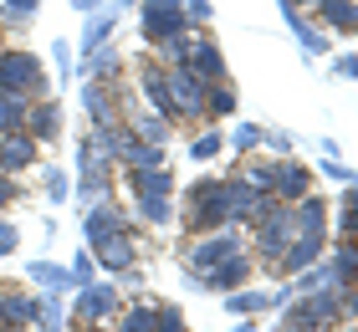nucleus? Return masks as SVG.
I'll return each mask as SVG.
<instances>
[{
	"label": "nucleus",
	"instance_id": "nucleus-49",
	"mask_svg": "<svg viewBox=\"0 0 358 332\" xmlns=\"http://www.w3.org/2000/svg\"><path fill=\"white\" fill-rule=\"evenodd\" d=\"M343 312L358 322V287H348V291H343Z\"/></svg>",
	"mask_w": 358,
	"mask_h": 332
},
{
	"label": "nucleus",
	"instance_id": "nucleus-22",
	"mask_svg": "<svg viewBox=\"0 0 358 332\" xmlns=\"http://www.w3.org/2000/svg\"><path fill=\"white\" fill-rule=\"evenodd\" d=\"M118 230H123V220H118V210H113V205H87V245L118 236Z\"/></svg>",
	"mask_w": 358,
	"mask_h": 332
},
{
	"label": "nucleus",
	"instance_id": "nucleus-40",
	"mask_svg": "<svg viewBox=\"0 0 358 332\" xmlns=\"http://www.w3.org/2000/svg\"><path fill=\"white\" fill-rule=\"evenodd\" d=\"M97 281V261H92V251H83L72 261V287H92Z\"/></svg>",
	"mask_w": 358,
	"mask_h": 332
},
{
	"label": "nucleus",
	"instance_id": "nucleus-32",
	"mask_svg": "<svg viewBox=\"0 0 358 332\" xmlns=\"http://www.w3.org/2000/svg\"><path fill=\"white\" fill-rule=\"evenodd\" d=\"M159 317H154V307H128L123 317H118V332H154Z\"/></svg>",
	"mask_w": 358,
	"mask_h": 332
},
{
	"label": "nucleus",
	"instance_id": "nucleus-38",
	"mask_svg": "<svg viewBox=\"0 0 358 332\" xmlns=\"http://www.w3.org/2000/svg\"><path fill=\"white\" fill-rule=\"evenodd\" d=\"M36 10H41V0H6V6H0V15H6L10 26H21V21H36Z\"/></svg>",
	"mask_w": 358,
	"mask_h": 332
},
{
	"label": "nucleus",
	"instance_id": "nucleus-48",
	"mask_svg": "<svg viewBox=\"0 0 358 332\" xmlns=\"http://www.w3.org/2000/svg\"><path fill=\"white\" fill-rule=\"evenodd\" d=\"M343 236L358 240V210H343Z\"/></svg>",
	"mask_w": 358,
	"mask_h": 332
},
{
	"label": "nucleus",
	"instance_id": "nucleus-15",
	"mask_svg": "<svg viewBox=\"0 0 358 332\" xmlns=\"http://www.w3.org/2000/svg\"><path fill=\"white\" fill-rule=\"evenodd\" d=\"M26 281H36L46 296L77 291V287H72V266H57V261H31V266H26Z\"/></svg>",
	"mask_w": 358,
	"mask_h": 332
},
{
	"label": "nucleus",
	"instance_id": "nucleus-3",
	"mask_svg": "<svg viewBox=\"0 0 358 332\" xmlns=\"http://www.w3.org/2000/svg\"><path fill=\"white\" fill-rule=\"evenodd\" d=\"M143 6V41H169V36H179V31H189V15H185V6L179 0H138Z\"/></svg>",
	"mask_w": 358,
	"mask_h": 332
},
{
	"label": "nucleus",
	"instance_id": "nucleus-52",
	"mask_svg": "<svg viewBox=\"0 0 358 332\" xmlns=\"http://www.w3.org/2000/svg\"><path fill=\"white\" fill-rule=\"evenodd\" d=\"M282 6H307V0H282Z\"/></svg>",
	"mask_w": 358,
	"mask_h": 332
},
{
	"label": "nucleus",
	"instance_id": "nucleus-24",
	"mask_svg": "<svg viewBox=\"0 0 358 332\" xmlns=\"http://www.w3.org/2000/svg\"><path fill=\"white\" fill-rule=\"evenodd\" d=\"M174 189V174H169V164H159V169H134V194H169Z\"/></svg>",
	"mask_w": 358,
	"mask_h": 332
},
{
	"label": "nucleus",
	"instance_id": "nucleus-14",
	"mask_svg": "<svg viewBox=\"0 0 358 332\" xmlns=\"http://www.w3.org/2000/svg\"><path fill=\"white\" fill-rule=\"evenodd\" d=\"M26 133H31L36 143H52V138H62V108L52 103V97H36V103H31Z\"/></svg>",
	"mask_w": 358,
	"mask_h": 332
},
{
	"label": "nucleus",
	"instance_id": "nucleus-27",
	"mask_svg": "<svg viewBox=\"0 0 358 332\" xmlns=\"http://www.w3.org/2000/svg\"><path fill=\"white\" fill-rule=\"evenodd\" d=\"M225 307H231L236 317H256V312L271 307V291H225Z\"/></svg>",
	"mask_w": 358,
	"mask_h": 332
},
{
	"label": "nucleus",
	"instance_id": "nucleus-6",
	"mask_svg": "<svg viewBox=\"0 0 358 332\" xmlns=\"http://www.w3.org/2000/svg\"><path fill=\"white\" fill-rule=\"evenodd\" d=\"M231 256H241V236L236 230H205V236L189 245V271L200 276V271H210V266H220Z\"/></svg>",
	"mask_w": 358,
	"mask_h": 332
},
{
	"label": "nucleus",
	"instance_id": "nucleus-30",
	"mask_svg": "<svg viewBox=\"0 0 358 332\" xmlns=\"http://www.w3.org/2000/svg\"><path fill=\"white\" fill-rule=\"evenodd\" d=\"M138 215H143L149 225H169V220H174V199H169V194H143V199H138Z\"/></svg>",
	"mask_w": 358,
	"mask_h": 332
},
{
	"label": "nucleus",
	"instance_id": "nucleus-53",
	"mask_svg": "<svg viewBox=\"0 0 358 332\" xmlns=\"http://www.w3.org/2000/svg\"><path fill=\"white\" fill-rule=\"evenodd\" d=\"M123 6H138V0H118V10H123Z\"/></svg>",
	"mask_w": 358,
	"mask_h": 332
},
{
	"label": "nucleus",
	"instance_id": "nucleus-51",
	"mask_svg": "<svg viewBox=\"0 0 358 332\" xmlns=\"http://www.w3.org/2000/svg\"><path fill=\"white\" fill-rule=\"evenodd\" d=\"M231 332H262V327H231Z\"/></svg>",
	"mask_w": 358,
	"mask_h": 332
},
{
	"label": "nucleus",
	"instance_id": "nucleus-33",
	"mask_svg": "<svg viewBox=\"0 0 358 332\" xmlns=\"http://www.w3.org/2000/svg\"><path fill=\"white\" fill-rule=\"evenodd\" d=\"M164 46V57H169V66H185L189 62V52H194V31H179V36H169V41H159Z\"/></svg>",
	"mask_w": 358,
	"mask_h": 332
},
{
	"label": "nucleus",
	"instance_id": "nucleus-10",
	"mask_svg": "<svg viewBox=\"0 0 358 332\" xmlns=\"http://www.w3.org/2000/svg\"><path fill=\"white\" fill-rule=\"evenodd\" d=\"M41 317V296H31V291H0V322H6L10 332L15 327H36Z\"/></svg>",
	"mask_w": 358,
	"mask_h": 332
},
{
	"label": "nucleus",
	"instance_id": "nucleus-1",
	"mask_svg": "<svg viewBox=\"0 0 358 332\" xmlns=\"http://www.w3.org/2000/svg\"><path fill=\"white\" fill-rule=\"evenodd\" d=\"M292 236H297L292 205H282V199H266L262 215H256V245H262V266H282Z\"/></svg>",
	"mask_w": 358,
	"mask_h": 332
},
{
	"label": "nucleus",
	"instance_id": "nucleus-54",
	"mask_svg": "<svg viewBox=\"0 0 358 332\" xmlns=\"http://www.w3.org/2000/svg\"><path fill=\"white\" fill-rule=\"evenodd\" d=\"M0 332H10V327H6V322H0Z\"/></svg>",
	"mask_w": 358,
	"mask_h": 332
},
{
	"label": "nucleus",
	"instance_id": "nucleus-55",
	"mask_svg": "<svg viewBox=\"0 0 358 332\" xmlns=\"http://www.w3.org/2000/svg\"><path fill=\"white\" fill-rule=\"evenodd\" d=\"M348 332H358V327H348Z\"/></svg>",
	"mask_w": 358,
	"mask_h": 332
},
{
	"label": "nucleus",
	"instance_id": "nucleus-5",
	"mask_svg": "<svg viewBox=\"0 0 358 332\" xmlns=\"http://www.w3.org/2000/svg\"><path fill=\"white\" fill-rule=\"evenodd\" d=\"M169 97L179 113H189V118H205V103H210V82L200 72H189V66H169Z\"/></svg>",
	"mask_w": 358,
	"mask_h": 332
},
{
	"label": "nucleus",
	"instance_id": "nucleus-23",
	"mask_svg": "<svg viewBox=\"0 0 358 332\" xmlns=\"http://www.w3.org/2000/svg\"><path fill=\"white\" fill-rule=\"evenodd\" d=\"M31 118V97H15V92H0V133H21Z\"/></svg>",
	"mask_w": 358,
	"mask_h": 332
},
{
	"label": "nucleus",
	"instance_id": "nucleus-18",
	"mask_svg": "<svg viewBox=\"0 0 358 332\" xmlns=\"http://www.w3.org/2000/svg\"><path fill=\"white\" fill-rule=\"evenodd\" d=\"M189 72H200L205 82H225V57H220V46L210 41V36H194V52H189Z\"/></svg>",
	"mask_w": 358,
	"mask_h": 332
},
{
	"label": "nucleus",
	"instance_id": "nucleus-31",
	"mask_svg": "<svg viewBox=\"0 0 358 332\" xmlns=\"http://www.w3.org/2000/svg\"><path fill=\"white\" fill-rule=\"evenodd\" d=\"M123 164H134V169H159L164 164V148H154V143H128V154H123Z\"/></svg>",
	"mask_w": 358,
	"mask_h": 332
},
{
	"label": "nucleus",
	"instance_id": "nucleus-2",
	"mask_svg": "<svg viewBox=\"0 0 358 332\" xmlns=\"http://www.w3.org/2000/svg\"><path fill=\"white\" fill-rule=\"evenodd\" d=\"M0 92H15V97H46V72L31 52H0Z\"/></svg>",
	"mask_w": 358,
	"mask_h": 332
},
{
	"label": "nucleus",
	"instance_id": "nucleus-41",
	"mask_svg": "<svg viewBox=\"0 0 358 332\" xmlns=\"http://www.w3.org/2000/svg\"><path fill=\"white\" fill-rule=\"evenodd\" d=\"M154 317H159V327L154 332H185V312H179V307H154Z\"/></svg>",
	"mask_w": 358,
	"mask_h": 332
},
{
	"label": "nucleus",
	"instance_id": "nucleus-35",
	"mask_svg": "<svg viewBox=\"0 0 358 332\" xmlns=\"http://www.w3.org/2000/svg\"><path fill=\"white\" fill-rule=\"evenodd\" d=\"M67 194H72V179H67V169H46V199H52V205H67Z\"/></svg>",
	"mask_w": 358,
	"mask_h": 332
},
{
	"label": "nucleus",
	"instance_id": "nucleus-42",
	"mask_svg": "<svg viewBox=\"0 0 358 332\" xmlns=\"http://www.w3.org/2000/svg\"><path fill=\"white\" fill-rule=\"evenodd\" d=\"M52 62L62 66V77H67L72 66H77V57H72V46H67V41H52Z\"/></svg>",
	"mask_w": 358,
	"mask_h": 332
},
{
	"label": "nucleus",
	"instance_id": "nucleus-29",
	"mask_svg": "<svg viewBox=\"0 0 358 332\" xmlns=\"http://www.w3.org/2000/svg\"><path fill=\"white\" fill-rule=\"evenodd\" d=\"M231 113H236V87H231V82H210L205 118H231Z\"/></svg>",
	"mask_w": 358,
	"mask_h": 332
},
{
	"label": "nucleus",
	"instance_id": "nucleus-28",
	"mask_svg": "<svg viewBox=\"0 0 358 332\" xmlns=\"http://www.w3.org/2000/svg\"><path fill=\"white\" fill-rule=\"evenodd\" d=\"M134 138H138V143L164 148V138H169V118H159V113H143V118L134 123Z\"/></svg>",
	"mask_w": 358,
	"mask_h": 332
},
{
	"label": "nucleus",
	"instance_id": "nucleus-26",
	"mask_svg": "<svg viewBox=\"0 0 358 332\" xmlns=\"http://www.w3.org/2000/svg\"><path fill=\"white\" fill-rule=\"evenodd\" d=\"M328 271H333V287H338V291H348L353 281H358V251H353V245H343V251L328 261Z\"/></svg>",
	"mask_w": 358,
	"mask_h": 332
},
{
	"label": "nucleus",
	"instance_id": "nucleus-11",
	"mask_svg": "<svg viewBox=\"0 0 358 332\" xmlns=\"http://www.w3.org/2000/svg\"><path fill=\"white\" fill-rule=\"evenodd\" d=\"M246 276H251V261L246 256H231V261L200 271V287L205 291H241V287H246Z\"/></svg>",
	"mask_w": 358,
	"mask_h": 332
},
{
	"label": "nucleus",
	"instance_id": "nucleus-8",
	"mask_svg": "<svg viewBox=\"0 0 358 332\" xmlns=\"http://www.w3.org/2000/svg\"><path fill=\"white\" fill-rule=\"evenodd\" d=\"M266 199H271V194H262V189H256L246 174H241V179H231V185H225V220H256Z\"/></svg>",
	"mask_w": 358,
	"mask_h": 332
},
{
	"label": "nucleus",
	"instance_id": "nucleus-7",
	"mask_svg": "<svg viewBox=\"0 0 358 332\" xmlns=\"http://www.w3.org/2000/svg\"><path fill=\"white\" fill-rule=\"evenodd\" d=\"M302 194H313V169L297 159H276V174H271V199L282 205H297Z\"/></svg>",
	"mask_w": 358,
	"mask_h": 332
},
{
	"label": "nucleus",
	"instance_id": "nucleus-16",
	"mask_svg": "<svg viewBox=\"0 0 358 332\" xmlns=\"http://www.w3.org/2000/svg\"><path fill=\"white\" fill-rule=\"evenodd\" d=\"M292 220H297V236H328V199L302 194L292 205Z\"/></svg>",
	"mask_w": 358,
	"mask_h": 332
},
{
	"label": "nucleus",
	"instance_id": "nucleus-17",
	"mask_svg": "<svg viewBox=\"0 0 358 332\" xmlns=\"http://www.w3.org/2000/svg\"><path fill=\"white\" fill-rule=\"evenodd\" d=\"M113 31H118V6H97L92 15H87V26H83V57H92L97 46H108L113 41Z\"/></svg>",
	"mask_w": 358,
	"mask_h": 332
},
{
	"label": "nucleus",
	"instance_id": "nucleus-12",
	"mask_svg": "<svg viewBox=\"0 0 358 332\" xmlns=\"http://www.w3.org/2000/svg\"><path fill=\"white\" fill-rule=\"evenodd\" d=\"M92 261L113 276V271H134L138 251H134V240H128L123 230H118V236H108V240H97V245H92Z\"/></svg>",
	"mask_w": 358,
	"mask_h": 332
},
{
	"label": "nucleus",
	"instance_id": "nucleus-43",
	"mask_svg": "<svg viewBox=\"0 0 358 332\" xmlns=\"http://www.w3.org/2000/svg\"><path fill=\"white\" fill-rule=\"evenodd\" d=\"M271 174H276V164H256V169H251L246 179H251V185L262 189V194H271Z\"/></svg>",
	"mask_w": 358,
	"mask_h": 332
},
{
	"label": "nucleus",
	"instance_id": "nucleus-46",
	"mask_svg": "<svg viewBox=\"0 0 358 332\" xmlns=\"http://www.w3.org/2000/svg\"><path fill=\"white\" fill-rule=\"evenodd\" d=\"M15 194H21L15 174H6V169H0V210H6V205H15Z\"/></svg>",
	"mask_w": 358,
	"mask_h": 332
},
{
	"label": "nucleus",
	"instance_id": "nucleus-21",
	"mask_svg": "<svg viewBox=\"0 0 358 332\" xmlns=\"http://www.w3.org/2000/svg\"><path fill=\"white\" fill-rule=\"evenodd\" d=\"M143 97L154 103V113L159 118H179V108H174V97H169V72H143Z\"/></svg>",
	"mask_w": 358,
	"mask_h": 332
},
{
	"label": "nucleus",
	"instance_id": "nucleus-37",
	"mask_svg": "<svg viewBox=\"0 0 358 332\" xmlns=\"http://www.w3.org/2000/svg\"><path fill=\"white\" fill-rule=\"evenodd\" d=\"M83 108L92 113V123H97V128L108 123V103H103V87H97V82H83Z\"/></svg>",
	"mask_w": 358,
	"mask_h": 332
},
{
	"label": "nucleus",
	"instance_id": "nucleus-20",
	"mask_svg": "<svg viewBox=\"0 0 358 332\" xmlns=\"http://www.w3.org/2000/svg\"><path fill=\"white\" fill-rule=\"evenodd\" d=\"M282 21L292 26V36L302 41V57H328V36H322V31H313V26H307L297 6H282Z\"/></svg>",
	"mask_w": 358,
	"mask_h": 332
},
{
	"label": "nucleus",
	"instance_id": "nucleus-34",
	"mask_svg": "<svg viewBox=\"0 0 358 332\" xmlns=\"http://www.w3.org/2000/svg\"><path fill=\"white\" fill-rule=\"evenodd\" d=\"M36 332H67V317H62V302H57V296H41V317H36Z\"/></svg>",
	"mask_w": 358,
	"mask_h": 332
},
{
	"label": "nucleus",
	"instance_id": "nucleus-39",
	"mask_svg": "<svg viewBox=\"0 0 358 332\" xmlns=\"http://www.w3.org/2000/svg\"><path fill=\"white\" fill-rule=\"evenodd\" d=\"M262 138H266V128H256V123H236V128H231V143L241 148V154H251Z\"/></svg>",
	"mask_w": 358,
	"mask_h": 332
},
{
	"label": "nucleus",
	"instance_id": "nucleus-13",
	"mask_svg": "<svg viewBox=\"0 0 358 332\" xmlns=\"http://www.w3.org/2000/svg\"><path fill=\"white\" fill-rule=\"evenodd\" d=\"M26 164H36V138L21 128V133H0V169L6 174H21Z\"/></svg>",
	"mask_w": 358,
	"mask_h": 332
},
{
	"label": "nucleus",
	"instance_id": "nucleus-19",
	"mask_svg": "<svg viewBox=\"0 0 358 332\" xmlns=\"http://www.w3.org/2000/svg\"><path fill=\"white\" fill-rule=\"evenodd\" d=\"M322 245H328V236H292L287 256H282V271H307L313 261H322Z\"/></svg>",
	"mask_w": 358,
	"mask_h": 332
},
{
	"label": "nucleus",
	"instance_id": "nucleus-45",
	"mask_svg": "<svg viewBox=\"0 0 358 332\" xmlns=\"http://www.w3.org/2000/svg\"><path fill=\"white\" fill-rule=\"evenodd\" d=\"M179 6H185V15H189L194 26H205V21H210V0H179Z\"/></svg>",
	"mask_w": 358,
	"mask_h": 332
},
{
	"label": "nucleus",
	"instance_id": "nucleus-50",
	"mask_svg": "<svg viewBox=\"0 0 358 332\" xmlns=\"http://www.w3.org/2000/svg\"><path fill=\"white\" fill-rule=\"evenodd\" d=\"M72 6H77V10H83V15H92L97 6H103V0H72Z\"/></svg>",
	"mask_w": 358,
	"mask_h": 332
},
{
	"label": "nucleus",
	"instance_id": "nucleus-44",
	"mask_svg": "<svg viewBox=\"0 0 358 332\" xmlns=\"http://www.w3.org/2000/svg\"><path fill=\"white\" fill-rule=\"evenodd\" d=\"M15 245H21V230H15L10 220H0V256H10Z\"/></svg>",
	"mask_w": 358,
	"mask_h": 332
},
{
	"label": "nucleus",
	"instance_id": "nucleus-47",
	"mask_svg": "<svg viewBox=\"0 0 358 332\" xmlns=\"http://www.w3.org/2000/svg\"><path fill=\"white\" fill-rule=\"evenodd\" d=\"M333 72H338V77H353V82H358V57H338V62H333Z\"/></svg>",
	"mask_w": 358,
	"mask_h": 332
},
{
	"label": "nucleus",
	"instance_id": "nucleus-9",
	"mask_svg": "<svg viewBox=\"0 0 358 332\" xmlns=\"http://www.w3.org/2000/svg\"><path fill=\"white\" fill-rule=\"evenodd\" d=\"M113 307H118V291H113L108 281H92V287H77V322H83V327L103 322Z\"/></svg>",
	"mask_w": 358,
	"mask_h": 332
},
{
	"label": "nucleus",
	"instance_id": "nucleus-4",
	"mask_svg": "<svg viewBox=\"0 0 358 332\" xmlns=\"http://www.w3.org/2000/svg\"><path fill=\"white\" fill-rule=\"evenodd\" d=\"M189 199H194L189 230H220V225H231V220H225V185H220V179H200V185L189 189Z\"/></svg>",
	"mask_w": 358,
	"mask_h": 332
},
{
	"label": "nucleus",
	"instance_id": "nucleus-25",
	"mask_svg": "<svg viewBox=\"0 0 358 332\" xmlns=\"http://www.w3.org/2000/svg\"><path fill=\"white\" fill-rule=\"evenodd\" d=\"M313 6L322 10V21H328L333 31H353L358 26V6L353 0H313Z\"/></svg>",
	"mask_w": 358,
	"mask_h": 332
},
{
	"label": "nucleus",
	"instance_id": "nucleus-36",
	"mask_svg": "<svg viewBox=\"0 0 358 332\" xmlns=\"http://www.w3.org/2000/svg\"><path fill=\"white\" fill-rule=\"evenodd\" d=\"M220 148H225V133H220V128H210V133H200V138L189 143V159H215Z\"/></svg>",
	"mask_w": 358,
	"mask_h": 332
}]
</instances>
